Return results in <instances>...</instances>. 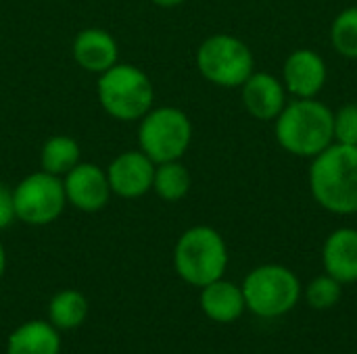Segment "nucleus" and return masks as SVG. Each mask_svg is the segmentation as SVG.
Segmentation results:
<instances>
[{
    "label": "nucleus",
    "mask_w": 357,
    "mask_h": 354,
    "mask_svg": "<svg viewBox=\"0 0 357 354\" xmlns=\"http://www.w3.org/2000/svg\"><path fill=\"white\" fill-rule=\"evenodd\" d=\"M6 271V250H4V244L0 242V280Z\"/></svg>",
    "instance_id": "25"
},
{
    "label": "nucleus",
    "mask_w": 357,
    "mask_h": 354,
    "mask_svg": "<svg viewBox=\"0 0 357 354\" xmlns=\"http://www.w3.org/2000/svg\"><path fill=\"white\" fill-rule=\"evenodd\" d=\"M335 142L357 146V102L343 104L333 113Z\"/></svg>",
    "instance_id": "22"
},
{
    "label": "nucleus",
    "mask_w": 357,
    "mask_h": 354,
    "mask_svg": "<svg viewBox=\"0 0 357 354\" xmlns=\"http://www.w3.org/2000/svg\"><path fill=\"white\" fill-rule=\"evenodd\" d=\"M331 44L343 58L357 61V6L343 8L331 23Z\"/></svg>",
    "instance_id": "20"
},
{
    "label": "nucleus",
    "mask_w": 357,
    "mask_h": 354,
    "mask_svg": "<svg viewBox=\"0 0 357 354\" xmlns=\"http://www.w3.org/2000/svg\"><path fill=\"white\" fill-rule=\"evenodd\" d=\"M192 142V123L178 106L151 108L138 125V146L155 163L180 161Z\"/></svg>",
    "instance_id": "7"
},
{
    "label": "nucleus",
    "mask_w": 357,
    "mask_h": 354,
    "mask_svg": "<svg viewBox=\"0 0 357 354\" xmlns=\"http://www.w3.org/2000/svg\"><path fill=\"white\" fill-rule=\"evenodd\" d=\"M245 111L257 121H274L289 102L287 88L280 77L268 71H253L241 86Z\"/></svg>",
    "instance_id": "12"
},
{
    "label": "nucleus",
    "mask_w": 357,
    "mask_h": 354,
    "mask_svg": "<svg viewBox=\"0 0 357 354\" xmlns=\"http://www.w3.org/2000/svg\"><path fill=\"white\" fill-rule=\"evenodd\" d=\"M282 83L293 98H318L328 81V65L314 48L293 50L282 65Z\"/></svg>",
    "instance_id": "9"
},
{
    "label": "nucleus",
    "mask_w": 357,
    "mask_h": 354,
    "mask_svg": "<svg viewBox=\"0 0 357 354\" xmlns=\"http://www.w3.org/2000/svg\"><path fill=\"white\" fill-rule=\"evenodd\" d=\"M199 305L207 319L215 323H234L247 311L243 288L224 277L199 288Z\"/></svg>",
    "instance_id": "15"
},
{
    "label": "nucleus",
    "mask_w": 357,
    "mask_h": 354,
    "mask_svg": "<svg viewBox=\"0 0 357 354\" xmlns=\"http://www.w3.org/2000/svg\"><path fill=\"white\" fill-rule=\"evenodd\" d=\"M351 354H357V353H351Z\"/></svg>",
    "instance_id": "26"
},
{
    "label": "nucleus",
    "mask_w": 357,
    "mask_h": 354,
    "mask_svg": "<svg viewBox=\"0 0 357 354\" xmlns=\"http://www.w3.org/2000/svg\"><path fill=\"white\" fill-rule=\"evenodd\" d=\"M197 69L218 88H241L255 71L251 48L232 33H213L197 48Z\"/></svg>",
    "instance_id": "6"
},
{
    "label": "nucleus",
    "mask_w": 357,
    "mask_h": 354,
    "mask_svg": "<svg viewBox=\"0 0 357 354\" xmlns=\"http://www.w3.org/2000/svg\"><path fill=\"white\" fill-rule=\"evenodd\" d=\"M333 108L318 98H293L274 119L278 146L297 156L314 159L335 142Z\"/></svg>",
    "instance_id": "2"
},
{
    "label": "nucleus",
    "mask_w": 357,
    "mask_h": 354,
    "mask_svg": "<svg viewBox=\"0 0 357 354\" xmlns=\"http://www.w3.org/2000/svg\"><path fill=\"white\" fill-rule=\"evenodd\" d=\"M155 163L138 148L117 154L107 167V179L111 192L119 198H140L153 190Z\"/></svg>",
    "instance_id": "11"
},
{
    "label": "nucleus",
    "mask_w": 357,
    "mask_h": 354,
    "mask_svg": "<svg viewBox=\"0 0 357 354\" xmlns=\"http://www.w3.org/2000/svg\"><path fill=\"white\" fill-rule=\"evenodd\" d=\"M192 177L180 161H169V163H159L155 167V177H153V192L165 200V202H178L186 198L190 192Z\"/></svg>",
    "instance_id": "18"
},
{
    "label": "nucleus",
    "mask_w": 357,
    "mask_h": 354,
    "mask_svg": "<svg viewBox=\"0 0 357 354\" xmlns=\"http://www.w3.org/2000/svg\"><path fill=\"white\" fill-rule=\"evenodd\" d=\"M15 219H17V215H15L13 190L8 186L0 184V232L10 227Z\"/></svg>",
    "instance_id": "23"
},
{
    "label": "nucleus",
    "mask_w": 357,
    "mask_h": 354,
    "mask_svg": "<svg viewBox=\"0 0 357 354\" xmlns=\"http://www.w3.org/2000/svg\"><path fill=\"white\" fill-rule=\"evenodd\" d=\"M88 317V300L79 290H61L48 303V321L59 332L77 330Z\"/></svg>",
    "instance_id": "17"
},
{
    "label": "nucleus",
    "mask_w": 357,
    "mask_h": 354,
    "mask_svg": "<svg viewBox=\"0 0 357 354\" xmlns=\"http://www.w3.org/2000/svg\"><path fill=\"white\" fill-rule=\"evenodd\" d=\"M307 184L320 209L341 217L357 215V146L333 142L312 159Z\"/></svg>",
    "instance_id": "1"
},
{
    "label": "nucleus",
    "mask_w": 357,
    "mask_h": 354,
    "mask_svg": "<svg viewBox=\"0 0 357 354\" xmlns=\"http://www.w3.org/2000/svg\"><path fill=\"white\" fill-rule=\"evenodd\" d=\"M228 259L224 236L209 225L188 227L174 246V269L182 282L195 288L224 277Z\"/></svg>",
    "instance_id": "3"
},
{
    "label": "nucleus",
    "mask_w": 357,
    "mask_h": 354,
    "mask_svg": "<svg viewBox=\"0 0 357 354\" xmlns=\"http://www.w3.org/2000/svg\"><path fill=\"white\" fill-rule=\"evenodd\" d=\"M6 354H61V332L48 319H31L15 328Z\"/></svg>",
    "instance_id": "16"
},
{
    "label": "nucleus",
    "mask_w": 357,
    "mask_h": 354,
    "mask_svg": "<svg viewBox=\"0 0 357 354\" xmlns=\"http://www.w3.org/2000/svg\"><path fill=\"white\" fill-rule=\"evenodd\" d=\"M241 288L247 311L261 319H276L289 315L303 296V288L297 273L276 263L251 269Z\"/></svg>",
    "instance_id": "5"
},
{
    "label": "nucleus",
    "mask_w": 357,
    "mask_h": 354,
    "mask_svg": "<svg viewBox=\"0 0 357 354\" xmlns=\"http://www.w3.org/2000/svg\"><path fill=\"white\" fill-rule=\"evenodd\" d=\"M73 58L75 63L88 71V73H105L107 69H111L115 63H119V46L117 40L100 27H88L82 29L71 46Z\"/></svg>",
    "instance_id": "13"
},
{
    "label": "nucleus",
    "mask_w": 357,
    "mask_h": 354,
    "mask_svg": "<svg viewBox=\"0 0 357 354\" xmlns=\"http://www.w3.org/2000/svg\"><path fill=\"white\" fill-rule=\"evenodd\" d=\"M63 188L67 202L82 213H96L109 204L111 186L107 171L94 163H77L69 173L63 175Z\"/></svg>",
    "instance_id": "10"
},
{
    "label": "nucleus",
    "mask_w": 357,
    "mask_h": 354,
    "mask_svg": "<svg viewBox=\"0 0 357 354\" xmlns=\"http://www.w3.org/2000/svg\"><path fill=\"white\" fill-rule=\"evenodd\" d=\"M13 202L17 221L33 227L50 225L67 207L63 179L46 171L29 173L13 190Z\"/></svg>",
    "instance_id": "8"
},
{
    "label": "nucleus",
    "mask_w": 357,
    "mask_h": 354,
    "mask_svg": "<svg viewBox=\"0 0 357 354\" xmlns=\"http://www.w3.org/2000/svg\"><path fill=\"white\" fill-rule=\"evenodd\" d=\"M96 94L102 111L117 121H140L155 102L151 77L128 63H115L100 73Z\"/></svg>",
    "instance_id": "4"
},
{
    "label": "nucleus",
    "mask_w": 357,
    "mask_h": 354,
    "mask_svg": "<svg viewBox=\"0 0 357 354\" xmlns=\"http://www.w3.org/2000/svg\"><path fill=\"white\" fill-rule=\"evenodd\" d=\"M79 163V144L69 136H52L44 142L40 152L42 171L63 177Z\"/></svg>",
    "instance_id": "19"
},
{
    "label": "nucleus",
    "mask_w": 357,
    "mask_h": 354,
    "mask_svg": "<svg viewBox=\"0 0 357 354\" xmlns=\"http://www.w3.org/2000/svg\"><path fill=\"white\" fill-rule=\"evenodd\" d=\"M324 273L333 275L343 286L357 282V230L339 227L331 232L322 246Z\"/></svg>",
    "instance_id": "14"
},
{
    "label": "nucleus",
    "mask_w": 357,
    "mask_h": 354,
    "mask_svg": "<svg viewBox=\"0 0 357 354\" xmlns=\"http://www.w3.org/2000/svg\"><path fill=\"white\" fill-rule=\"evenodd\" d=\"M303 296H305V303L314 311H331L333 307L339 305L343 296V284L337 282L333 275L322 273L307 284V288L303 290Z\"/></svg>",
    "instance_id": "21"
},
{
    "label": "nucleus",
    "mask_w": 357,
    "mask_h": 354,
    "mask_svg": "<svg viewBox=\"0 0 357 354\" xmlns=\"http://www.w3.org/2000/svg\"><path fill=\"white\" fill-rule=\"evenodd\" d=\"M153 4H157V6H161V8H174V6H180V4H184L186 0H151Z\"/></svg>",
    "instance_id": "24"
}]
</instances>
